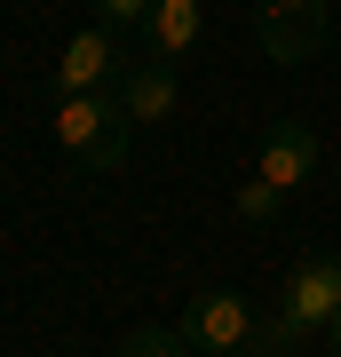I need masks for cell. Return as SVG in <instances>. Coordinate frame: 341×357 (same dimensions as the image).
Segmentation results:
<instances>
[{"mask_svg":"<svg viewBox=\"0 0 341 357\" xmlns=\"http://www.w3.org/2000/svg\"><path fill=\"white\" fill-rule=\"evenodd\" d=\"M333 318H341V255H326V246H302V255H294V270H286L278 310L254 326L246 357H294L310 333H326Z\"/></svg>","mask_w":341,"mask_h":357,"instance_id":"cell-1","label":"cell"},{"mask_svg":"<svg viewBox=\"0 0 341 357\" xmlns=\"http://www.w3.org/2000/svg\"><path fill=\"white\" fill-rule=\"evenodd\" d=\"M56 143H63V159L72 167H88V175H119V159H127V103L119 88H88V96H56Z\"/></svg>","mask_w":341,"mask_h":357,"instance_id":"cell-2","label":"cell"},{"mask_svg":"<svg viewBox=\"0 0 341 357\" xmlns=\"http://www.w3.org/2000/svg\"><path fill=\"white\" fill-rule=\"evenodd\" d=\"M135 72V56H127V32L112 24H79L72 40H63V56H56V88L63 96H88V88H119V79Z\"/></svg>","mask_w":341,"mask_h":357,"instance_id":"cell-3","label":"cell"},{"mask_svg":"<svg viewBox=\"0 0 341 357\" xmlns=\"http://www.w3.org/2000/svg\"><path fill=\"white\" fill-rule=\"evenodd\" d=\"M175 326H183V342L199 349V357H246L254 326H262V310H254L246 294H199Z\"/></svg>","mask_w":341,"mask_h":357,"instance_id":"cell-4","label":"cell"},{"mask_svg":"<svg viewBox=\"0 0 341 357\" xmlns=\"http://www.w3.org/2000/svg\"><path fill=\"white\" fill-rule=\"evenodd\" d=\"M254 175L278 183V191H302V183L317 175V128L310 119H270L262 151H254Z\"/></svg>","mask_w":341,"mask_h":357,"instance_id":"cell-5","label":"cell"},{"mask_svg":"<svg viewBox=\"0 0 341 357\" xmlns=\"http://www.w3.org/2000/svg\"><path fill=\"white\" fill-rule=\"evenodd\" d=\"M119 103H127V119H135V128H159V119H175V103H183L175 64H159V56H135V72L119 79Z\"/></svg>","mask_w":341,"mask_h":357,"instance_id":"cell-6","label":"cell"},{"mask_svg":"<svg viewBox=\"0 0 341 357\" xmlns=\"http://www.w3.org/2000/svg\"><path fill=\"white\" fill-rule=\"evenodd\" d=\"M199 32H206V8H199V0H151L143 56H159V64H183V56L199 48Z\"/></svg>","mask_w":341,"mask_h":357,"instance_id":"cell-7","label":"cell"},{"mask_svg":"<svg viewBox=\"0 0 341 357\" xmlns=\"http://www.w3.org/2000/svg\"><path fill=\"white\" fill-rule=\"evenodd\" d=\"M254 48L270 56V64H310L317 48H326V32L302 24V16H278V8H254Z\"/></svg>","mask_w":341,"mask_h":357,"instance_id":"cell-8","label":"cell"},{"mask_svg":"<svg viewBox=\"0 0 341 357\" xmlns=\"http://www.w3.org/2000/svg\"><path fill=\"white\" fill-rule=\"evenodd\" d=\"M112 357H199V349L183 342V326H127Z\"/></svg>","mask_w":341,"mask_h":357,"instance_id":"cell-9","label":"cell"},{"mask_svg":"<svg viewBox=\"0 0 341 357\" xmlns=\"http://www.w3.org/2000/svg\"><path fill=\"white\" fill-rule=\"evenodd\" d=\"M88 16L112 24V32H143V24H151V0H88Z\"/></svg>","mask_w":341,"mask_h":357,"instance_id":"cell-10","label":"cell"},{"mask_svg":"<svg viewBox=\"0 0 341 357\" xmlns=\"http://www.w3.org/2000/svg\"><path fill=\"white\" fill-rule=\"evenodd\" d=\"M278 183H262V175H254V183H238V199H230V206H238V222H270V215H278Z\"/></svg>","mask_w":341,"mask_h":357,"instance_id":"cell-11","label":"cell"},{"mask_svg":"<svg viewBox=\"0 0 341 357\" xmlns=\"http://www.w3.org/2000/svg\"><path fill=\"white\" fill-rule=\"evenodd\" d=\"M262 8H278V16H302V24L333 32V8H341V0H262Z\"/></svg>","mask_w":341,"mask_h":357,"instance_id":"cell-12","label":"cell"},{"mask_svg":"<svg viewBox=\"0 0 341 357\" xmlns=\"http://www.w3.org/2000/svg\"><path fill=\"white\" fill-rule=\"evenodd\" d=\"M326 349H333V357H341V318H333V326H326Z\"/></svg>","mask_w":341,"mask_h":357,"instance_id":"cell-13","label":"cell"}]
</instances>
